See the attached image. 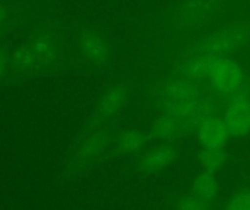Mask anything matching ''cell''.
I'll list each match as a JSON object with an SVG mask.
<instances>
[{"instance_id":"cell-7","label":"cell","mask_w":250,"mask_h":210,"mask_svg":"<svg viewBox=\"0 0 250 210\" xmlns=\"http://www.w3.org/2000/svg\"><path fill=\"white\" fill-rule=\"evenodd\" d=\"M229 130L223 120L211 117L199 126V140L204 148H223Z\"/></svg>"},{"instance_id":"cell-14","label":"cell","mask_w":250,"mask_h":210,"mask_svg":"<svg viewBox=\"0 0 250 210\" xmlns=\"http://www.w3.org/2000/svg\"><path fill=\"white\" fill-rule=\"evenodd\" d=\"M227 210H250V193H242L233 197Z\"/></svg>"},{"instance_id":"cell-11","label":"cell","mask_w":250,"mask_h":210,"mask_svg":"<svg viewBox=\"0 0 250 210\" xmlns=\"http://www.w3.org/2000/svg\"><path fill=\"white\" fill-rule=\"evenodd\" d=\"M180 120H177L173 115L164 114L161 118H158L152 126V134L158 139H170L174 136L180 127Z\"/></svg>"},{"instance_id":"cell-4","label":"cell","mask_w":250,"mask_h":210,"mask_svg":"<svg viewBox=\"0 0 250 210\" xmlns=\"http://www.w3.org/2000/svg\"><path fill=\"white\" fill-rule=\"evenodd\" d=\"M245 38L246 34L240 28L229 26L208 37L201 47V53L202 56L211 58L229 57L234 50H237L245 42Z\"/></svg>"},{"instance_id":"cell-15","label":"cell","mask_w":250,"mask_h":210,"mask_svg":"<svg viewBox=\"0 0 250 210\" xmlns=\"http://www.w3.org/2000/svg\"><path fill=\"white\" fill-rule=\"evenodd\" d=\"M142 143V136L136 132L133 133H129L125 139H123V146L126 151H132V149H136L139 145Z\"/></svg>"},{"instance_id":"cell-18","label":"cell","mask_w":250,"mask_h":210,"mask_svg":"<svg viewBox=\"0 0 250 210\" xmlns=\"http://www.w3.org/2000/svg\"><path fill=\"white\" fill-rule=\"evenodd\" d=\"M3 20H4V10L0 7V23H1Z\"/></svg>"},{"instance_id":"cell-5","label":"cell","mask_w":250,"mask_h":210,"mask_svg":"<svg viewBox=\"0 0 250 210\" xmlns=\"http://www.w3.org/2000/svg\"><path fill=\"white\" fill-rule=\"evenodd\" d=\"M218 13V0H189L180 12L182 25L199 28L214 19Z\"/></svg>"},{"instance_id":"cell-3","label":"cell","mask_w":250,"mask_h":210,"mask_svg":"<svg viewBox=\"0 0 250 210\" xmlns=\"http://www.w3.org/2000/svg\"><path fill=\"white\" fill-rule=\"evenodd\" d=\"M208 77L212 86L226 95L240 91L245 83V76L240 66L229 57L214 58Z\"/></svg>"},{"instance_id":"cell-13","label":"cell","mask_w":250,"mask_h":210,"mask_svg":"<svg viewBox=\"0 0 250 210\" xmlns=\"http://www.w3.org/2000/svg\"><path fill=\"white\" fill-rule=\"evenodd\" d=\"M173 158V153L170 149H158L155 151L146 161V165L151 167V168H160V167H164L166 164H168Z\"/></svg>"},{"instance_id":"cell-9","label":"cell","mask_w":250,"mask_h":210,"mask_svg":"<svg viewBox=\"0 0 250 210\" xmlns=\"http://www.w3.org/2000/svg\"><path fill=\"white\" fill-rule=\"evenodd\" d=\"M81 50L83 56L92 63H103L107 57L103 39L95 34H86L81 39Z\"/></svg>"},{"instance_id":"cell-8","label":"cell","mask_w":250,"mask_h":210,"mask_svg":"<svg viewBox=\"0 0 250 210\" xmlns=\"http://www.w3.org/2000/svg\"><path fill=\"white\" fill-rule=\"evenodd\" d=\"M217 191H218V184L215 177L211 172H204L195 180L190 196L199 200L201 203H204L205 206H209L215 200Z\"/></svg>"},{"instance_id":"cell-10","label":"cell","mask_w":250,"mask_h":210,"mask_svg":"<svg viewBox=\"0 0 250 210\" xmlns=\"http://www.w3.org/2000/svg\"><path fill=\"white\" fill-rule=\"evenodd\" d=\"M212 63H214V58L201 54V56H198L195 58H190L188 61V64L185 66V75L190 80L208 77L209 76V72H211Z\"/></svg>"},{"instance_id":"cell-6","label":"cell","mask_w":250,"mask_h":210,"mask_svg":"<svg viewBox=\"0 0 250 210\" xmlns=\"http://www.w3.org/2000/svg\"><path fill=\"white\" fill-rule=\"evenodd\" d=\"M224 124L229 130V134L233 136H245L250 132V102L245 98L234 99L226 114Z\"/></svg>"},{"instance_id":"cell-12","label":"cell","mask_w":250,"mask_h":210,"mask_svg":"<svg viewBox=\"0 0 250 210\" xmlns=\"http://www.w3.org/2000/svg\"><path fill=\"white\" fill-rule=\"evenodd\" d=\"M224 152L221 148H204V151L199 153V161L204 165V168L208 170V172H212L223 167L224 164Z\"/></svg>"},{"instance_id":"cell-16","label":"cell","mask_w":250,"mask_h":210,"mask_svg":"<svg viewBox=\"0 0 250 210\" xmlns=\"http://www.w3.org/2000/svg\"><path fill=\"white\" fill-rule=\"evenodd\" d=\"M207 208L208 206H205L204 203H201L199 200H196L192 196L186 197L182 203V210H207Z\"/></svg>"},{"instance_id":"cell-2","label":"cell","mask_w":250,"mask_h":210,"mask_svg":"<svg viewBox=\"0 0 250 210\" xmlns=\"http://www.w3.org/2000/svg\"><path fill=\"white\" fill-rule=\"evenodd\" d=\"M54 56H56L54 39L51 37H40L19 47L13 54V61L21 69L35 70L53 61Z\"/></svg>"},{"instance_id":"cell-17","label":"cell","mask_w":250,"mask_h":210,"mask_svg":"<svg viewBox=\"0 0 250 210\" xmlns=\"http://www.w3.org/2000/svg\"><path fill=\"white\" fill-rule=\"evenodd\" d=\"M3 66H4V58H3L1 54H0V76H1V73H3Z\"/></svg>"},{"instance_id":"cell-1","label":"cell","mask_w":250,"mask_h":210,"mask_svg":"<svg viewBox=\"0 0 250 210\" xmlns=\"http://www.w3.org/2000/svg\"><path fill=\"white\" fill-rule=\"evenodd\" d=\"M201 94L193 83L189 80H168L160 94L161 107L164 114L173 115L183 124L196 104L201 101Z\"/></svg>"}]
</instances>
